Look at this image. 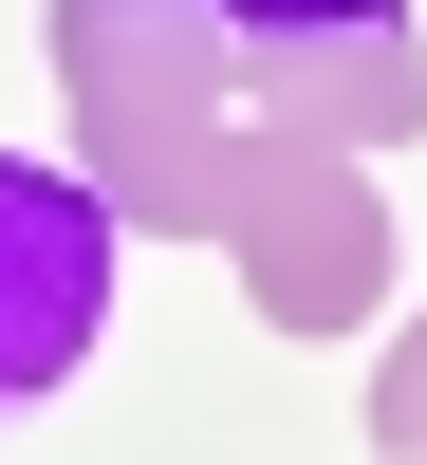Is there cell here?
<instances>
[{"instance_id": "6da1fadb", "label": "cell", "mask_w": 427, "mask_h": 465, "mask_svg": "<svg viewBox=\"0 0 427 465\" xmlns=\"http://www.w3.org/2000/svg\"><path fill=\"white\" fill-rule=\"evenodd\" d=\"M93 335H112V205L37 149H0V410L56 391Z\"/></svg>"}, {"instance_id": "7a4b0ae2", "label": "cell", "mask_w": 427, "mask_h": 465, "mask_svg": "<svg viewBox=\"0 0 427 465\" xmlns=\"http://www.w3.org/2000/svg\"><path fill=\"white\" fill-rule=\"evenodd\" d=\"M223 19H279V37H409V0H223Z\"/></svg>"}]
</instances>
